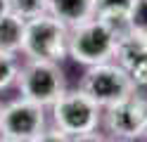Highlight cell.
I'll list each match as a JSON object with an SVG mask.
<instances>
[{"label": "cell", "instance_id": "1", "mask_svg": "<svg viewBox=\"0 0 147 142\" xmlns=\"http://www.w3.org/2000/svg\"><path fill=\"white\" fill-rule=\"evenodd\" d=\"M22 55L26 59H45L62 64L69 57V26L55 19L50 12L26 19Z\"/></svg>", "mask_w": 147, "mask_h": 142}, {"label": "cell", "instance_id": "2", "mask_svg": "<svg viewBox=\"0 0 147 142\" xmlns=\"http://www.w3.org/2000/svg\"><path fill=\"white\" fill-rule=\"evenodd\" d=\"M116 52V38L97 17L69 28V57L83 66L112 62Z\"/></svg>", "mask_w": 147, "mask_h": 142}, {"label": "cell", "instance_id": "3", "mask_svg": "<svg viewBox=\"0 0 147 142\" xmlns=\"http://www.w3.org/2000/svg\"><path fill=\"white\" fill-rule=\"evenodd\" d=\"M50 109H52L55 128L67 133L69 137L93 133V130H97L100 121H102V107H97L81 88L78 90H64L52 102Z\"/></svg>", "mask_w": 147, "mask_h": 142}, {"label": "cell", "instance_id": "4", "mask_svg": "<svg viewBox=\"0 0 147 142\" xmlns=\"http://www.w3.org/2000/svg\"><path fill=\"white\" fill-rule=\"evenodd\" d=\"M17 83H19L22 97L40 107H52V102L67 90L62 66L57 62L45 59H26L24 66H19Z\"/></svg>", "mask_w": 147, "mask_h": 142}, {"label": "cell", "instance_id": "5", "mask_svg": "<svg viewBox=\"0 0 147 142\" xmlns=\"http://www.w3.org/2000/svg\"><path fill=\"white\" fill-rule=\"evenodd\" d=\"M81 90H83L97 107H109L119 100L128 97L133 92V81L116 62H105L88 66V71L81 78Z\"/></svg>", "mask_w": 147, "mask_h": 142}, {"label": "cell", "instance_id": "6", "mask_svg": "<svg viewBox=\"0 0 147 142\" xmlns=\"http://www.w3.org/2000/svg\"><path fill=\"white\" fill-rule=\"evenodd\" d=\"M100 123L114 137H121V140L142 137L145 128H147V100H142L140 95L131 92L128 97L105 107Z\"/></svg>", "mask_w": 147, "mask_h": 142}, {"label": "cell", "instance_id": "7", "mask_svg": "<svg viewBox=\"0 0 147 142\" xmlns=\"http://www.w3.org/2000/svg\"><path fill=\"white\" fill-rule=\"evenodd\" d=\"M45 130V107L29 100H14L3 107L0 116V135L31 142Z\"/></svg>", "mask_w": 147, "mask_h": 142}, {"label": "cell", "instance_id": "8", "mask_svg": "<svg viewBox=\"0 0 147 142\" xmlns=\"http://www.w3.org/2000/svg\"><path fill=\"white\" fill-rule=\"evenodd\" d=\"M48 12L71 28L95 17V0H48Z\"/></svg>", "mask_w": 147, "mask_h": 142}, {"label": "cell", "instance_id": "9", "mask_svg": "<svg viewBox=\"0 0 147 142\" xmlns=\"http://www.w3.org/2000/svg\"><path fill=\"white\" fill-rule=\"evenodd\" d=\"M24 24L26 19L19 14H5L0 17V52H22V40H24Z\"/></svg>", "mask_w": 147, "mask_h": 142}, {"label": "cell", "instance_id": "10", "mask_svg": "<svg viewBox=\"0 0 147 142\" xmlns=\"http://www.w3.org/2000/svg\"><path fill=\"white\" fill-rule=\"evenodd\" d=\"M95 17L109 28V33L116 38V43L123 40V38H128V36H133V26H131V14H128V9L100 12V14H95Z\"/></svg>", "mask_w": 147, "mask_h": 142}, {"label": "cell", "instance_id": "11", "mask_svg": "<svg viewBox=\"0 0 147 142\" xmlns=\"http://www.w3.org/2000/svg\"><path fill=\"white\" fill-rule=\"evenodd\" d=\"M19 76V59L14 52H0V92L17 81Z\"/></svg>", "mask_w": 147, "mask_h": 142}, {"label": "cell", "instance_id": "12", "mask_svg": "<svg viewBox=\"0 0 147 142\" xmlns=\"http://www.w3.org/2000/svg\"><path fill=\"white\" fill-rule=\"evenodd\" d=\"M12 12L22 19H33L48 12V0H10Z\"/></svg>", "mask_w": 147, "mask_h": 142}, {"label": "cell", "instance_id": "13", "mask_svg": "<svg viewBox=\"0 0 147 142\" xmlns=\"http://www.w3.org/2000/svg\"><path fill=\"white\" fill-rule=\"evenodd\" d=\"M128 14H131L133 33L147 38V0H133V3H131V9H128Z\"/></svg>", "mask_w": 147, "mask_h": 142}, {"label": "cell", "instance_id": "14", "mask_svg": "<svg viewBox=\"0 0 147 142\" xmlns=\"http://www.w3.org/2000/svg\"><path fill=\"white\" fill-rule=\"evenodd\" d=\"M133 0H95V14L112 12V9H131Z\"/></svg>", "mask_w": 147, "mask_h": 142}, {"label": "cell", "instance_id": "15", "mask_svg": "<svg viewBox=\"0 0 147 142\" xmlns=\"http://www.w3.org/2000/svg\"><path fill=\"white\" fill-rule=\"evenodd\" d=\"M31 142H71V137L67 135V133H62L59 128H45L43 133L36 140H31Z\"/></svg>", "mask_w": 147, "mask_h": 142}, {"label": "cell", "instance_id": "16", "mask_svg": "<svg viewBox=\"0 0 147 142\" xmlns=\"http://www.w3.org/2000/svg\"><path fill=\"white\" fill-rule=\"evenodd\" d=\"M71 142H105V135L93 130V133H83V135H74Z\"/></svg>", "mask_w": 147, "mask_h": 142}, {"label": "cell", "instance_id": "17", "mask_svg": "<svg viewBox=\"0 0 147 142\" xmlns=\"http://www.w3.org/2000/svg\"><path fill=\"white\" fill-rule=\"evenodd\" d=\"M10 12H12V5H10V0H0V17L10 14Z\"/></svg>", "mask_w": 147, "mask_h": 142}, {"label": "cell", "instance_id": "18", "mask_svg": "<svg viewBox=\"0 0 147 142\" xmlns=\"http://www.w3.org/2000/svg\"><path fill=\"white\" fill-rule=\"evenodd\" d=\"M0 142H22V140H14V137H7V135H0Z\"/></svg>", "mask_w": 147, "mask_h": 142}, {"label": "cell", "instance_id": "19", "mask_svg": "<svg viewBox=\"0 0 147 142\" xmlns=\"http://www.w3.org/2000/svg\"><path fill=\"white\" fill-rule=\"evenodd\" d=\"M105 142H133V140H121V137H116V140H105Z\"/></svg>", "mask_w": 147, "mask_h": 142}, {"label": "cell", "instance_id": "20", "mask_svg": "<svg viewBox=\"0 0 147 142\" xmlns=\"http://www.w3.org/2000/svg\"><path fill=\"white\" fill-rule=\"evenodd\" d=\"M3 107H5V104H3V100H0V116H3Z\"/></svg>", "mask_w": 147, "mask_h": 142}, {"label": "cell", "instance_id": "21", "mask_svg": "<svg viewBox=\"0 0 147 142\" xmlns=\"http://www.w3.org/2000/svg\"><path fill=\"white\" fill-rule=\"evenodd\" d=\"M142 137H147V128H145V135H142Z\"/></svg>", "mask_w": 147, "mask_h": 142}]
</instances>
